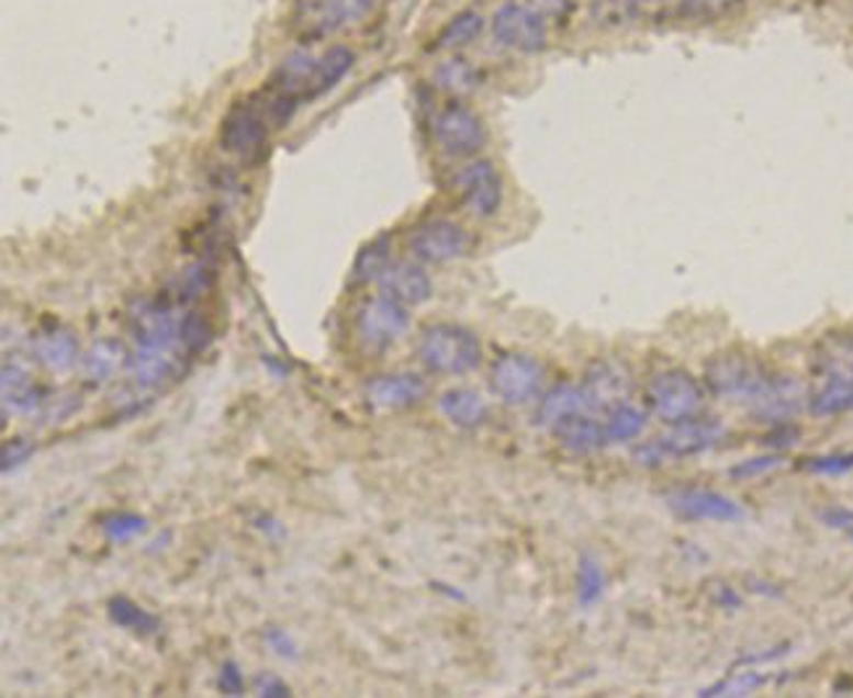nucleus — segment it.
Returning a JSON list of instances; mask_svg holds the SVG:
<instances>
[{
	"instance_id": "c9c22d12",
	"label": "nucleus",
	"mask_w": 853,
	"mask_h": 698,
	"mask_svg": "<svg viewBox=\"0 0 853 698\" xmlns=\"http://www.w3.org/2000/svg\"><path fill=\"white\" fill-rule=\"evenodd\" d=\"M211 339L213 328L207 324L205 315L187 313L184 318L179 320V341L184 345L187 352H203V349L211 345Z\"/></svg>"
},
{
	"instance_id": "bb28decb",
	"label": "nucleus",
	"mask_w": 853,
	"mask_h": 698,
	"mask_svg": "<svg viewBox=\"0 0 853 698\" xmlns=\"http://www.w3.org/2000/svg\"><path fill=\"white\" fill-rule=\"evenodd\" d=\"M126 360L130 358H126L124 345H121V341H116V339L96 341V345H92L85 352L82 373L90 381H105L109 375L116 373Z\"/></svg>"
},
{
	"instance_id": "f257e3e1",
	"label": "nucleus",
	"mask_w": 853,
	"mask_h": 698,
	"mask_svg": "<svg viewBox=\"0 0 853 698\" xmlns=\"http://www.w3.org/2000/svg\"><path fill=\"white\" fill-rule=\"evenodd\" d=\"M418 358L428 371L441 375H462L479 368L481 341L468 328L454 324H434L420 331Z\"/></svg>"
},
{
	"instance_id": "c756f323",
	"label": "nucleus",
	"mask_w": 853,
	"mask_h": 698,
	"mask_svg": "<svg viewBox=\"0 0 853 698\" xmlns=\"http://www.w3.org/2000/svg\"><path fill=\"white\" fill-rule=\"evenodd\" d=\"M109 617L113 626L132 630V633H143V635L156 633L160 626L156 615H150L147 609L139 607V604L126 599V596H116V599L109 601Z\"/></svg>"
},
{
	"instance_id": "9b49d317",
	"label": "nucleus",
	"mask_w": 853,
	"mask_h": 698,
	"mask_svg": "<svg viewBox=\"0 0 853 698\" xmlns=\"http://www.w3.org/2000/svg\"><path fill=\"white\" fill-rule=\"evenodd\" d=\"M581 389L588 409L609 413V409L626 405L630 399V394H633V375H630L622 362L599 360L588 368Z\"/></svg>"
},
{
	"instance_id": "4be33fe9",
	"label": "nucleus",
	"mask_w": 853,
	"mask_h": 698,
	"mask_svg": "<svg viewBox=\"0 0 853 698\" xmlns=\"http://www.w3.org/2000/svg\"><path fill=\"white\" fill-rule=\"evenodd\" d=\"M373 0H318L313 5V22L321 32H337L368 16Z\"/></svg>"
},
{
	"instance_id": "58836bf2",
	"label": "nucleus",
	"mask_w": 853,
	"mask_h": 698,
	"mask_svg": "<svg viewBox=\"0 0 853 698\" xmlns=\"http://www.w3.org/2000/svg\"><path fill=\"white\" fill-rule=\"evenodd\" d=\"M804 470H809V473H815V475H845L853 470V452L809 458V460H804Z\"/></svg>"
},
{
	"instance_id": "9d476101",
	"label": "nucleus",
	"mask_w": 853,
	"mask_h": 698,
	"mask_svg": "<svg viewBox=\"0 0 853 698\" xmlns=\"http://www.w3.org/2000/svg\"><path fill=\"white\" fill-rule=\"evenodd\" d=\"M492 30L494 37L505 48H513L517 53H539L547 48V24H543L539 13L526 9V5L505 3L502 9H496Z\"/></svg>"
},
{
	"instance_id": "f3484780",
	"label": "nucleus",
	"mask_w": 853,
	"mask_h": 698,
	"mask_svg": "<svg viewBox=\"0 0 853 698\" xmlns=\"http://www.w3.org/2000/svg\"><path fill=\"white\" fill-rule=\"evenodd\" d=\"M426 397V381L415 373L375 375L366 384V399L375 409L413 407Z\"/></svg>"
},
{
	"instance_id": "c85d7f7f",
	"label": "nucleus",
	"mask_w": 853,
	"mask_h": 698,
	"mask_svg": "<svg viewBox=\"0 0 853 698\" xmlns=\"http://www.w3.org/2000/svg\"><path fill=\"white\" fill-rule=\"evenodd\" d=\"M483 30V16L475 11H462L447 22L445 30L439 32V37L434 40L436 50H454L462 45L473 43Z\"/></svg>"
},
{
	"instance_id": "72a5a7b5",
	"label": "nucleus",
	"mask_w": 853,
	"mask_h": 698,
	"mask_svg": "<svg viewBox=\"0 0 853 698\" xmlns=\"http://www.w3.org/2000/svg\"><path fill=\"white\" fill-rule=\"evenodd\" d=\"M604 594V570L594 556H581L577 565V604L591 607L602 599Z\"/></svg>"
},
{
	"instance_id": "f03ea898",
	"label": "nucleus",
	"mask_w": 853,
	"mask_h": 698,
	"mask_svg": "<svg viewBox=\"0 0 853 698\" xmlns=\"http://www.w3.org/2000/svg\"><path fill=\"white\" fill-rule=\"evenodd\" d=\"M725 436V426L720 420H681L673 423L667 434L660 439L649 441L636 452V460L641 465H660L664 460H685L694 454L707 452L717 447Z\"/></svg>"
},
{
	"instance_id": "f704fd0d",
	"label": "nucleus",
	"mask_w": 853,
	"mask_h": 698,
	"mask_svg": "<svg viewBox=\"0 0 853 698\" xmlns=\"http://www.w3.org/2000/svg\"><path fill=\"white\" fill-rule=\"evenodd\" d=\"M147 520L139 518V515L132 513H119V515H109L100 522V530L111 543H126L132 539H137L139 533H145Z\"/></svg>"
},
{
	"instance_id": "ddd939ff",
	"label": "nucleus",
	"mask_w": 853,
	"mask_h": 698,
	"mask_svg": "<svg viewBox=\"0 0 853 698\" xmlns=\"http://www.w3.org/2000/svg\"><path fill=\"white\" fill-rule=\"evenodd\" d=\"M806 402V386L794 375H770L756 397L749 399L751 415L767 423H785L794 418Z\"/></svg>"
},
{
	"instance_id": "79ce46f5",
	"label": "nucleus",
	"mask_w": 853,
	"mask_h": 698,
	"mask_svg": "<svg viewBox=\"0 0 853 698\" xmlns=\"http://www.w3.org/2000/svg\"><path fill=\"white\" fill-rule=\"evenodd\" d=\"M266 643L273 651H277L281 660H298V643L292 641V635H289L287 630L268 628L266 630Z\"/></svg>"
},
{
	"instance_id": "e433bc0d",
	"label": "nucleus",
	"mask_w": 853,
	"mask_h": 698,
	"mask_svg": "<svg viewBox=\"0 0 853 698\" xmlns=\"http://www.w3.org/2000/svg\"><path fill=\"white\" fill-rule=\"evenodd\" d=\"M738 0H681V13L694 22H717L736 9Z\"/></svg>"
},
{
	"instance_id": "ea45409f",
	"label": "nucleus",
	"mask_w": 853,
	"mask_h": 698,
	"mask_svg": "<svg viewBox=\"0 0 853 698\" xmlns=\"http://www.w3.org/2000/svg\"><path fill=\"white\" fill-rule=\"evenodd\" d=\"M762 683L764 677L759 673H741V675L728 677V680L717 683V686H711L704 696H745L762 686Z\"/></svg>"
},
{
	"instance_id": "393cba45",
	"label": "nucleus",
	"mask_w": 853,
	"mask_h": 698,
	"mask_svg": "<svg viewBox=\"0 0 853 698\" xmlns=\"http://www.w3.org/2000/svg\"><path fill=\"white\" fill-rule=\"evenodd\" d=\"M583 409H586V397H583V389L560 384V386H554L552 392L543 394L539 413H536V420H539V426H543V428H554L560 420H565L575 413H583Z\"/></svg>"
},
{
	"instance_id": "7c9ffc66",
	"label": "nucleus",
	"mask_w": 853,
	"mask_h": 698,
	"mask_svg": "<svg viewBox=\"0 0 853 698\" xmlns=\"http://www.w3.org/2000/svg\"><path fill=\"white\" fill-rule=\"evenodd\" d=\"M643 428H647V415H643V409L628 405V402L609 409L607 423H604L607 441H633L643 434Z\"/></svg>"
},
{
	"instance_id": "a211bd4d",
	"label": "nucleus",
	"mask_w": 853,
	"mask_h": 698,
	"mask_svg": "<svg viewBox=\"0 0 853 698\" xmlns=\"http://www.w3.org/2000/svg\"><path fill=\"white\" fill-rule=\"evenodd\" d=\"M126 371H130L132 381L143 389H156L166 381L179 375L181 362L173 349H139L126 360Z\"/></svg>"
},
{
	"instance_id": "a878e982",
	"label": "nucleus",
	"mask_w": 853,
	"mask_h": 698,
	"mask_svg": "<svg viewBox=\"0 0 853 698\" xmlns=\"http://www.w3.org/2000/svg\"><path fill=\"white\" fill-rule=\"evenodd\" d=\"M352 64H355V53L345 48V45H334V48H328L324 56L315 60V71H313L307 100L324 95V92L332 90L339 79H345V74L352 69Z\"/></svg>"
},
{
	"instance_id": "2f4dec72",
	"label": "nucleus",
	"mask_w": 853,
	"mask_h": 698,
	"mask_svg": "<svg viewBox=\"0 0 853 698\" xmlns=\"http://www.w3.org/2000/svg\"><path fill=\"white\" fill-rule=\"evenodd\" d=\"M809 409L819 418L853 409V384L851 381H824V386L809 399Z\"/></svg>"
},
{
	"instance_id": "423d86ee",
	"label": "nucleus",
	"mask_w": 853,
	"mask_h": 698,
	"mask_svg": "<svg viewBox=\"0 0 853 698\" xmlns=\"http://www.w3.org/2000/svg\"><path fill=\"white\" fill-rule=\"evenodd\" d=\"M454 190L460 194V203L475 218H492L502 207L505 198V184H502L500 171L489 160H473L462 166L454 177Z\"/></svg>"
},
{
	"instance_id": "a18cd8bd",
	"label": "nucleus",
	"mask_w": 853,
	"mask_h": 698,
	"mask_svg": "<svg viewBox=\"0 0 853 698\" xmlns=\"http://www.w3.org/2000/svg\"><path fill=\"white\" fill-rule=\"evenodd\" d=\"M255 690H258V696H266V698H287L289 696V686L277 675H260L258 680H255Z\"/></svg>"
},
{
	"instance_id": "f8f14e48",
	"label": "nucleus",
	"mask_w": 853,
	"mask_h": 698,
	"mask_svg": "<svg viewBox=\"0 0 853 698\" xmlns=\"http://www.w3.org/2000/svg\"><path fill=\"white\" fill-rule=\"evenodd\" d=\"M130 334L139 349H173L179 324L166 305L139 300L130 311Z\"/></svg>"
},
{
	"instance_id": "dca6fc26",
	"label": "nucleus",
	"mask_w": 853,
	"mask_h": 698,
	"mask_svg": "<svg viewBox=\"0 0 853 698\" xmlns=\"http://www.w3.org/2000/svg\"><path fill=\"white\" fill-rule=\"evenodd\" d=\"M381 294L389 300L400 302V305H423V302L431 300L434 284L428 279V273L420 266L409 263V260H397V263H389L386 271L379 279Z\"/></svg>"
},
{
	"instance_id": "6ab92c4d",
	"label": "nucleus",
	"mask_w": 853,
	"mask_h": 698,
	"mask_svg": "<svg viewBox=\"0 0 853 698\" xmlns=\"http://www.w3.org/2000/svg\"><path fill=\"white\" fill-rule=\"evenodd\" d=\"M815 371L824 381L853 384V334H830L815 349Z\"/></svg>"
},
{
	"instance_id": "0eeeda50",
	"label": "nucleus",
	"mask_w": 853,
	"mask_h": 698,
	"mask_svg": "<svg viewBox=\"0 0 853 698\" xmlns=\"http://www.w3.org/2000/svg\"><path fill=\"white\" fill-rule=\"evenodd\" d=\"M407 326H409L407 307L384 297V294H381V297L368 300L358 311V318H355V331H358V339L362 341V347L368 349L392 347L394 341L407 331Z\"/></svg>"
},
{
	"instance_id": "b1692460",
	"label": "nucleus",
	"mask_w": 853,
	"mask_h": 698,
	"mask_svg": "<svg viewBox=\"0 0 853 698\" xmlns=\"http://www.w3.org/2000/svg\"><path fill=\"white\" fill-rule=\"evenodd\" d=\"M32 352H35L40 365H45L48 371H66L77 360V341L64 328H53V331L40 334L32 341Z\"/></svg>"
},
{
	"instance_id": "37998d69",
	"label": "nucleus",
	"mask_w": 853,
	"mask_h": 698,
	"mask_svg": "<svg viewBox=\"0 0 853 698\" xmlns=\"http://www.w3.org/2000/svg\"><path fill=\"white\" fill-rule=\"evenodd\" d=\"M218 688L224 690L226 696H242L245 690V677H242L237 662H224L218 675Z\"/></svg>"
},
{
	"instance_id": "412c9836",
	"label": "nucleus",
	"mask_w": 853,
	"mask_h": 698,
	"mask_svg": "<svg viewBox=\"0 0 853 698\" xmlns=\"http://www.w3.org/2000/svg\"><path fill=\"white\" fill-rule=\"evenodd\" d=\"M439 409L457 428H475L486 420L489 407L473 389H449L439 397Z\"/></svg>"
},
{
	"instance_id": "20e7f679",
	"label": "nucleus",
	"mask_w": 853,
	"mask_h": 698,
	"mask_svg": "<svg viewBox=\"0 0 853 698\" xmlns=\"http://www.w3.org/2000/svg\"><path fill=\"white\" fill-rule=\"evenodd\" d=\"M647 402L656 418L673 426V423L696 418L698 409L704 407V392L702 384L688 371L673 368V371L651 375Z\"/></svg>"
},
{
	"instance_id": "2eb2a0df",
	"label": "nucleus",
	"mask_w": 853,
	"mask_h": 698,
	"mask_svg": "<svg viewBox=\"0 0 853 698\" xmlns=\"http://www.w3.org/2000/svg\"><path fill=\"white\" fill-rule=\"evenodd\" d=\"M667 505L677 515L691 520H711V522H738L743 518L741 505H736L730 496L709 488H681L667 496Z\"/></svg>"
},
{
	"instance_id": "49530a36",
	"label": "nucleus",
	"mask_w": 853,
	"mask_h": 698,
	"mask_svg": "<svg viewBox=\"0 0 853 698\" xmlns=\"http://www.w3.org/2000/svg\"><path fill=\"white\" fill-rule=\"evenodd\" d=\"M849 536H851V541H853V528H851V530H849Z\"/></svg>"
},
{
	"instance_id": "473e14b6",
	"label": "nucleus",
	"mask_w": 853,
	"mask_h": 698,
	"mask_svg": "<svg viewBox=\"0 0 853 698\" xmlns=\"http://www.w3.org/2000/svg\"><path fill=\"white\" fill-rule=\"evenodd\" d=\"M436 82H439L441 90L462 95V92L475 90L479 74H475L473 66L465 64V60H447V64H441L439 69H436Z\"/></svg>"
},
{
	"instance_id": "5701e85b",
	"label": "nucleus",
	"mask_w": 853,
	"mask_h": 698,
	"mask_svg": "<svg viewBox=\"0 0 853 698\" xmlns=\"http://www.w3.org/2000/svg\"><path fill=\"white\" fill-rule=\"evenodd\" d=\"M0 386H3V409L5 413H16V415L35 413L37 405H40V394H37V386L32 384L30 373H26L24 368L5 362L3 381H0Z\"/></svg>"
},
{
	"instance_id": "4468645a",
	"label": "nucleus",
	"mask_w": 853,
	"mask_h": 698,
	"mask_svg": "<svg viewBox=\"0 0 853 698\" xmlns=\"http://www.w3.org/2000/svg\"><path fill=\"white\" fill-rule=\"evenodd\" d=\"M221 145L224 150L242 158H255L263 153L266 121L250 103L234 105L221 121Z\"/></svg>"
},
{
	"instance_id": "6e6552de",
	"label": "nucleus",
	"mask_w": 853,
	"mask_h": 698,
	"mask_svg": "<svg viewBox=\"0 0 853 698\" xmlns=\"http://www.w3.org/2000/svg\"><path fill=\"white\" fill-rule=\"evenodd\" d=\"M492 392L507 405H526L541 392L543 368L528 354H505L492 368Z\"/></svg>"
},
{
	"instance_id": "a19ab883",
	"label": "nucleus",
	"mask_w": 853,
	"mask_h": 698,
	"mask_svg": "<svg viewBox=\"0 0 853 698\" xmlns=\"http://www.w3.org/2000/svg\"><path fill=\"white\" fill-rule=\"evenodd\" d=\"M32 452H35V447H32L30 441L11 439L9 444L3 447V454H0V460H3V473H11V468L24 465V462L32 458Z\"/></svg>"
},
{
	"instance_id": "1a4fd4ad",
	"label": "nucleus",
	"mask_w": 853,
	"mask_h": 698,
	"mask_svg": "<svg viewBox=\"0 0 853 698\" xmlns=\"http://www.w3.org/2000/svg\"><path fill=\"white\" fill-rule=\"evenodd\" d=\"M407 245L418 260H426V263H449V260L462 258V255L470 250V237L454 221L434 218L415 226V229L409 232Z\"/></svg>"
},
{
	"instance_id": "7ed1b4c3",
	"label": "nucleus",
	"mask_w": 853,
	"mask_h": 698,
	"mask_svg": "<svg viewBox=\"0 0 853 698\" xmlns=\"http://www.w3.org/2000/svg\"><path fill=\"white\" fill-rule=\"evenodd\" d=\"M704 379H707L709 392L715 397L749 402L762 392V386L770 381V373L764 371V365L756 358L730 349V352L715 354L704 365Z\"/></svg>"
},
{
	"instance_id": "4c0bfd02",
	"label": "nucleus",
	"mask_w": 853,
	"mask_h": 698,
	"mask_svg": "<svg viewBox=\"0 0 853 698\" xmlns=\"http://www.w3.org/2000/svg\"><path fill=\"white\" fill-rule=\"evenodd\" d=\"M781 465H783L781 454H762V458L743 460V462H738L736 468H730V479L751 481V479H759V475L772 473V470H777Z\"/></svg>"
},
{
	"instance_id": "39448f33",
	"label": "nucleus",
	"mask_w": 853,
	"mask_h": 698,
	"mask_svg": "<svg viewBox=\"0 0 853 698\" xmlns=\"http://www.w3.org/2000/svg\"><path fill=\"white\" fill-rule=\"evenodd\" d=\"M434 139L449 158H470L486 145V124L465 105H447L434 119Z\"/></svg>"
},
{
	"instance_id": "cd10ccee",
	"label": "nucleus",
	"mask_w": 853,
	"mask_h": 698,
	"mask_svg": "<svg viewBox=\"0 0 853 698\" xmlns=\"http://www.w3.org/2000/svg\"><path fill=\"white\" fill-rule=\"evenodd\" d=\"M389 252H392L389 237H379V239L368 241V245L358 252V258H355V266H352V281H355V284H368V281H379L381 273L386 271V266L392 263Z\"/></svg>"
},
{
	"instance_id": "c03bdc74",
	"label": "nucleus",
	"mask_w": 853,
	"mask_h": 698,
	"mask_svg": "<svg viewBox=\"0 0 853 698\" xmlns=\"http://www.w3.org/2000/svg\"><path fill=\"white\" fill-rule=\"evenodd\" d=\"M819 520H822L828 528L851 530L853 528V509L841 507V505H832V507L822 509V513H819Z\"/></svg>"
},
{
	"instance_id": "aec40b11",
	"label": "nucleus",
	"mask_w": 853,
	"mask_h": 698,
	"mask_svg": "<svg viewBox=\"0 0 853 698\" xmlns=\"http://www.w3.org/2000/svg\"><path fill=\"white\" fill-rule=\"evenodd\" d=\"M552 431H554L557 439H560L562 447H568L570 452H577V454L596 452V449H602L604 444H607L604 423L594 420L591 415H583V413H575V415H570V418L560 420L552 428Z\"/></svg>"
}]
</instances>
